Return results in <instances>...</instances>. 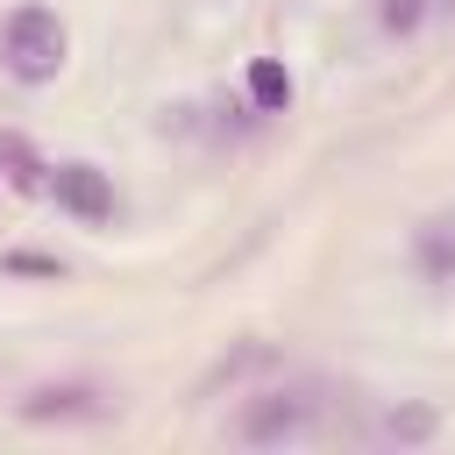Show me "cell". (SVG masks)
Returning <instances> with one entry per match:
<instances>
[{
  "label": "cell",
  "instance_id": "obj_1",
  "mask_svg": "<svg viewBox=\"0 0 455 455\" xmlns=\"http://www.w3.org/2000/svg\"><path fill=\"white\" fill-rule=\"evenodd\" d=\"M71 64V28L50 0H14L0 14V71L21 85V92H43L57 85Z\"/></svg>",
  "mask_w": 455,
  "mask_h": 455
},
{
  "label": "cell",
  "instance_id": "obj_2",
  "mask_svg": "<svg viewBox=\"0 0 455 455\" xmlns=\"http://www.w3.org/2000/svg\"><path fill=\"white\" fill-rule=\"evenodd\" d=\"M71 228H92V235H114L121 228V213H128V199H121V185H114V171L107 164H92V156H57L50 164V192H43Z\"/></svg>",
  "mask_w": 455,
  "mask_h": 455
},
{
  "label": "cell",
  "instance_id": "obj_3",
  "mask_svg": "<svg viewBox=\"0 0 455 455\" xmlns=\"http://www.w3.org/2000/svg\"><path fill=\"white\" fill-rule=\"evenodd\" d=\"M320 434V398L306 384H270V391H249L242 412H235V441L242 448H299Z\"/></svg>",
  "mask_w": 455,
  "mask_h": 455
},
{
  "label": "cell",
  "instance_id": "obj_4",
  "mask_svg": "<svg viewBox=\"0 0 455 455\" xmlns=\"http://www.w3.org/2000/svg\"><path fill=\"white\" fill-rule=\"evenodd\" d=\"M14 412H21L28 427H100V419L114 412V398H107L100 384H85V377H64V384H36V391H21Z\"/></svg>",
  "mask_w": 455,
  "mask_h": 455
},
{
  "label": "cell",
  "instance_id": "obj_5",
  "mask_svg": "<svg viewBox=\"0 0 455 455\" xmlns=\"http://www.w3.org/2000/svg\"><path fill=\"white\" fill-rule=\"evenodd\" d=\"M405 263H412V277H419L434 299H448V291H455V206H441V213H427V220L412 228Z\"/></svg>",
  "mask_w": 455,
  "mask_h": 455
},
{
  "label": "cell",
  "instance_id": "obj_6",
  "mask_svg": "<svg viewBox=\"0 0 455 455\" xmlns=\"http://www.w3.org/2000/svg\"><path fill=\"white\" fill-rule=\"evenodd\" d=\"M242 92H249V114L256 121H270V114H291V64L284 57H249L242 64Z\"/></svg>",
  "mask_w": 455,
  "mask_h": 455
},
{
  "label": "cell",
  "instance_id": "obj_7",
  "mask_svg": "<svg viewBox=\"0 0 455 455\" xmlns=\"http://www.w3.org/2000/svg\"><path fill=\"white\" fill-rule=\"evenodd\" d=\"M377 441H391V448H427V441H441V405H427V398L384 405V412H377Z\"/></svg>",
  "mask_w": 455,
  "mask_h": 455
},
{
  "label": "cell",
  "instance_id": "obj_8",
  "mask_svg": "<svg viewBox=\"0 0 455 455\" xmlns=\"http://www.w3.org/2000/svg\"><path fill=\"white\" fill-rule=\"evenodd\" d=\"M0 178L14 185V192H28V199H43L50 192V156L21 135V128H0Z\"/></svg>",
  "mask_w": 455,
  "mask_h": 455
},
{
  "label": "cell",
  "instance_id": "obj_9",
  "mask_svg": "<svg viewBox=\"0 0 455 455\" xmlns=\"http://www.w3.org/2000/svg\"><path fill=\"white\" fill-rule=\"evenodd\" d=\"M370 14H377V36L384 43H412L434 21V0H370Z\"/></svg>",
  "mask_w": 455,
  "mask_h": 455
},
{
  "label": "cell",
  "instance_id": "obj_10",
  "mask_svg": "<svg viewBox=\"0 0 455 455\" xmlns=\"http://www.w3.org/2000/svg\"><path fill=\"white\" fill-rule=\"evenodd\" d=\"M277 363V348H263V341H242L235 355H220L213 370H206V391H220V384H242L249 370H270Z\"/></svg>",
  "mask_w": 455,
  "mask_h": 455
},
{
  "label": "cell",
  "instance_id": "obj_11",
  "mask_svg": "<svg viewBox=\"0 0 455 455\" xmlns=\"http://www.w3.org/2000/svg\"><path fill=\"white\" fill-rule=\"evenodd\" d=\"M0 277H36V284H64V256H43V249H7V256H0Z\"/></svg>",
  "mask_w": 455,
  "mask_h": 455
},
{
  "label": "cell",
  "instance_id": "obj_12",
  "mask_svg": "<svg viewBox=\"0 0 455 455\" xmlns=\"http://www.w3.org/2000/svg\"><path fill=\"white\" fill-rule=\"evenodd\" d=\"M434 14H455V0H434Z\"/></svg>",
  "mask_w": 455,
  "mask_h": 455
}]
</instances>
